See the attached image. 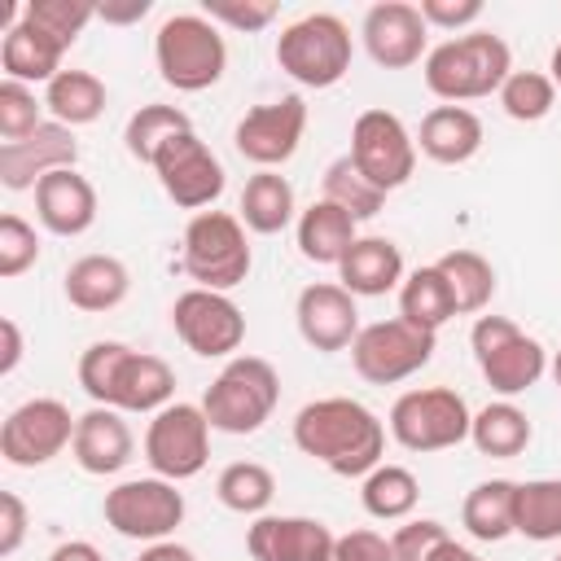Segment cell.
I'll return each mask as SVG.
<instances>
[{"label":"cell","instance_id":"1","mask_svg":"<svg viewBox=\"0 0 561 561\" xmlns=\"http://www.w3.org/2000/svg\"><path fill=\"white\" fill-rule=\"evenodd\" d=\"M294 447L337 478H364L386 456V425L368 403L351 394H329L298 408Z\"/></svg>","mask_w":561,"mask_h":561},{"label":"cell","instance_id":"2","mask_svg":"<svg viewBox=\"0 0 561 561\" xmlns=\"http://www.w3.org/2000/svg\"><path fill=\"white\" fill-rule=\"evenodd\" d=\"M421 75H425V88L443 105L482 101V96L500 92L504 79L513 75V48L495 31H465V35L443 39L438 48H430Z\"/></svg>","mask_w":561,"mask_h":561},{"label":"cell","instance_id":"3","mask_svg":"<svg viewBox=\"0 0 561 561\" xmlns=\"http://www.w3.org/2000/svg\"><path fill=\"white\" fill-rule=\"evenodd\" d=\"M280 403V377L263 355H232L202 394V412L219 434H259Z\"/></svg>","mask_w":561,"mask_h":561},{"label":"cell","instance_id":"4","mask_svg":"<svg viewBox=\"0 0 561 561\" xmlns=\"http://www.w3.org/2000/svg\"><path fill=\"white\" fill-rule=\"evenodd\" d=\"M153 61L167 88L206 92L228 70V44L206 13H171L153 35Z\"/></svg>","mask_w":561,"mask_h":561},{"label":"cell","instance_id":"5","mask_svg":"<svg viewBox=\"0 0 561 561\" xmlns=\"http://www.w3.org/2000/svg\"><path fill=\"white\" fill-rule=\"evenodd\" d=\"M469 346H473L482 381L500 399H517L530 386H539L548 373V359H552L548 346L508 316H478L469 329Z\"/></svg>","mask_w":561,"mask_h":561},{"label":"cell","instance_id":"6","mask_svg":"<svg viewBox=\"0 0 561 561\" xmlns=\"http://www.w3.org/2000/svg\"><path fill=\"white\" fill-rule=\"evenodd\" d=\"M184 272L197 289H237L250 267H254V254H250V237H245V224L228 210H197L188 224H184Z\"/></svg>","mask_w":561,"mask_h":561},{"label":"cell","instance_id":"7","mask_svg":"<svg viewBox=\"0 0 561 561\" xmlns=\"http://www.w3.org/2000/svg\"><path fill=\"white\" fill-rule=\"evenodd\" d=\"M355 57L351 26L337 13H302L276 35V66L302 88H333Z\"/></svg>","mask_w":561,"mask_h":561},{"label":"cell","instance_id":"8","mask_svg":"<svg viewBox=\"0 0 561 561\" xmlns=\"http://www.w3.org/2000/svg\"><path fill=\"white\" fill-rule=\"evenodd\" d=\"M469 425H473V412L465 394L451 386L403 390L390 403V421H386L390 438L408 451H447L469 438Z\"/></svg>","mask_w":561,"mask_h":561},{"label":"cell","instance_id":"9","mask_svg":"<svg viewBox=\"0 0 561 561\" xmlns=\"http://www.w3.org/2000/svg\"><path fill=\"white\" fill-rule=\"evenodd\" d=\"M101 513H105V526L114 535L136 539V543H162L175 535L188 504H184L180 482L149 473V478H127L114 491H105Z\"/></svg>","mask_w":561,"mask_h":561},{"label":"cell","instance_id":"10","mask_svg":"<svg viewBox=\"0 0 561 561\" xmlns=\"http://www.w3.org/2000/svg\"><path fill=\"white\" fill-rule=\"evenodd\" d=\"M434 346H438V333L416 329L403 316H390L359 329V337L351 342V364L368 386H394L421 373L434 359Z\"/></svg>","mask_w":561,"mask_h":561},{"label":"cell","instance_id":"11","mask_svg":"<svg viewBox=\"0 0 561 561\" xmlns=\"http://www.w3.org/2000/svg\"><path fill=\"white\" fill-rule=\"evenodd\" d=\"M145 460L167 482L197 478L210 460V421H206L202 403H180L175 399L162 412H153L149 430H145Z\"/></svg>","mask_w":561,"mask_h":561},{"label":"cell","instance_id":"12","mask_svg":"<svg viewBox=\"0 0 561 561\" xmlns=\"http://www.w3.org/2000/svg\"><path fill=\"white\" fill-rule=\"evenodd\" d=\"M175 337L202 359H232L245 342V311L219 289H184L171 302Z\"/></svg>","mask_w":561,"mask_h":561},{"label":"cell","instance_id":"13","mask_svg":"<svg viewBox=\"0 0 561 561\" xmlns=\"http://www.w3.org/2000/svg\"><path fill=\"white\" fill-rule=\"evenodd\" d=\"M75 425L79 416H70L61 399H26L0 425V456L13 469H39L75 443Z\"/></svg>","mask_w":561,"mask_h":561},{"label":"cell","instance_id":"14","mask_svg":"<svg viewBox=\"0 0 561 561\" xmlns=\"http://www.w3.org/2000/svg\"><path fill=\"white\" fill-rule=\"evenodd\" d=\"M351 162L381 188L394 193L416 171V136L390 110H364L351 123Z\"/></svg>","mask_w":561,"mask_h":561},{"label":"cell","instance_id":"15","mask_svg":"<svg viewBox=\"0 0 561 561\" xmlns=\"http://www.w3.org/2000/svg\"><path fill=\"white\" fill-rule=\"evenodd\" d=\"M153 175L162 184V193L180 206V210H210L228 184L224 162L210 153V145L197 131H180L175 140L162 145V153L153 158Z\"/></svg>","mask_w":561,"mask_h":561},{"label":"cell","instance_id":"16","mask_svg":"<svg viewBox=\"0 0 561 561\" xmlns=\"http://www.w3.org/2000/svg\"><path fill=\"white\" fill-rule=\"evenodd\" d=\"M302 131H307V101L298 92H289L280 101L245 110L241 123L232 127V145L259 171H276V167H285L298 153Z\"/></svg>","mask_w":561,"mask_h":561},{"label":"cell","instance_id":"17","mask_svg":"<svg viewBox=\"0 0 561 561\" xmlns=\"http://www.w3.org/2000/svg\"><path fill=\"white\" fill-rule=\"evenodd\" d=\"M294 320H298V337L324 355L346 351L364 329L359 298L337 280H311L294 302Z\"/></svg>","mask_w":561,"mask_h":561},{"label":"cell","instance_id":"18","mask_svg":"<svg viewBox=\"0 0 561 561\" xmlns=\"http://www.w3.org/2000/svg\"><path fill=\"white\" fill-rule=\"evenodd\" d=\"M79 167V140L70 127L61 123H39V131L22 136V140H4L0 145V184L13 193H35V184L53 171Z\"/></svg>","mask_w":561,"mask_h":561},{"label":"cell","instance_id":"19","mask_svg":"<svg viewBox=\"0 0 561 561\" xmlns=\"http://www.w3.org/2000/svg\"><path fill=\"white\" fill-rule=\"evenodd\" d=\"M359 39L368 48V57L381 66V70H408L425 57V39H430V26L421 18L416 4L408 0H381L364 13L359 22Z\"/></svg>","mask_w":561,"mask_h":561},{"label":"cell","instance_id":"20","mask_svg":"<svg viewBox=\"0 0 561 561\" xmlns=\"http://www.w3.org/2000/svg\"><path fill=\"white\" fill-rule=\"evenodd\" d=\"M333 530L302 513H263L245 526V552L254 561H329Z\"/></svg>","mask_w":561,"mask_h":561},{"label":"cell","instance_id":"21","mask_svg":"<svg viewBox=\"0 0 561 561\" xmlns=\"http://www.w3.org/2000/svg\"><path fill=\"white\" fill-rule=\"evenodd\" d=\"M70 456H75V465H79L83 473H92V478L123 473V469L131 465V456H136L131 425L123 421L118 408H101V403H92L88 412H79Z\"/></svg>","mask_w":561,"mask_h":561},{"label":"cell","instance_id":"22","mask_svg":"<svg viewBox=\"0 0 561 561\" xmlns=\"http://www.w3.org/2000/svg\"><path fill=\"white\" fill-rule=\"evenodd\" d=\"M35 219L53 237H83L96 224V188L79 167L53 171L35 184Z\"/></svg>","mask_w":561,"mask_h":561},{"label":"cell","instance_id":"23","mask_svg":"<svg viewBox=\"0 0 561 561\" xmlns=\"http://www.w3.org/2000/svg\"><path fill=\"white\" fill-rule=\"evenodd\" d=\"M167 403H175V368L162 359V355H149V351H127L118 373H114V386H110V399L105 408H118V412H140V416H153L162 412Z\"/></svg>","mask_w":561,"mask_h":561},{"label":"cell","instance_id":"24","mask_svg":"<svg viewBox=\"0 0 561 561\" xmlns=\"http://www.w3.org/2000/svg\"><path fill=\"white\" fill-rule=\"evenodd\" d=\"M61 294L75 311H88V316H105L114 307H123V298L131 294V272L123 259L114 254H83L66 267L61 276Z\"/></svg>","mask_w":561,"mask_h":561},{"label":"cell","instance_id":"25","mask_svg":"<svg viewBox=\"0 0 561 561\" xmlns=\"http://www.w3.org/2000/svg\"><path fill=\"white\" fill-rule=\"evenodd\" d=\"M482 118L469 105H434L421 118L416 149L438 167H460L482 149Z\"/></svg>","mask_w":561,"mask_h":561},{"label":"cell","instance_id":"26","mask_svg":"<svg viewBox=\"0 0 561 561\" xmlns=\"http://www.w3.org/2000/svg\"><path fill=\"white\" fill-rule=\"evenodd\" d=\"M403 276V250L390 237H355V245L337 263V285H346L355 298H381L399 289Z\"/></svg>","mask_w":561,"mask_h":561},{"label":"cell","instance_id":"27","mask_svg":"<svg viewBox=\"0 0 561 561\" xmlns=\"http://www.w3.org/2000/svg\"><path fill=\"white\" fill-rule=\"evenodd\" d=\"M61 57H66V48H61L53 35H44L35 22H26V18H18V22L4 31V39H0L4 79H18V83H26V88H35V83L48 88V83L66 70Z\"/></svg>","mask_w":561,"mask_h":561},{"label":"cell","instance_id":"28","mask_svg":"<svg viewBox=\"0 0 561 561\" xmlns=\"http://www.w3.org/2000/svg\"><path fill=\"white\" fill-rule=\"evenodd\" d=\"M294 184L280 175V171H254L241 188V202H237V219L245 224V232H259V237H276L294 224Z\"/></svg>","mask_w":561,"mask_h":561},{"label":"cell","instance_id":"29","mask_svg":"<svg viewBox=\"0 0 561 561\" xmlns=\"http://www.w3.org/2000/svg\"><path fill=\"white\" fill-rule=\"evenodd\" d=\"M359 237V224L333 206V202H311L302 215H298V250L307 263H324V267H337L346 259V250L355 245Z\"/></svg>","mask_w":561,"mask_h":561},{"label":"cell","instance_id":"30","mask_svg":"<svg viewBox=\"0 0 561 561\" xmlns=\"http://www.w3.org/2000/svg\"><path fill=\"white\" fill-rule=\"evenodd\" d=\"M105 101H110V92H105L101 75L75 70V66H66V70L44 88V110H48V118L61 123V127H70V131L96 123V118L105 114Z\"/></svg>","mask_w":561,"mask_h":561},{"label":"cell","instance_id":"31","mask_svg":"<svg viewBox=\"0 0 561 561\" xmlns=\"http://www.w3.org/2000/svg\"><path fill=\"white\" fill-rule=\"evenodd\" d=\"M530 438H535V425H530V416H526L513 399H495V403H486V408L473 412L469 443H473L482 456H491V460H513V456H522V451L530 447Z\"/></svg>","mask_w":561,"mask_h":561},{"label":"cell","instance_id":"32","mask_svg":"<svg viewBox=\"0 0 561 561\" xmlns=\"http://www.w3.org/2000/svg\"><path fill=\"white\" fill-rule=\"evenodd\" d=\"M399 316L408 324H416V329H430V333H438L456 316V298H451V285L438 272V263H425V267L403 276V285H399Z\"/></svg>","mask_w":561,"mask_h":561},{"label":"cell","instance_id":"33","mask_svg":"<svg viewBox=\"0 0 561 561\" xmlns=\"http://www.w3.org/2000/svg\"><path fill=\"white\" fill-rule=\"evenodd\" d=\"M513 495L517 482L513 478H486L478 482L465 504H460V526L478 539V543H500L513 535Z\"/></svg>","mask_w":561,"mask_h":561},{"label":"cell","instance_id":"34","mask_svg":"<svg viewBox=\"0 0 561 561\" xmlns=\"http://www.w3.org/2000/svg\"><path fill=\"white\" fill-rule=\"evenodd\" d=\"M513 535L530 543L561 539V478H526L513 495Z\"/></svg>","mask_w":561,"mask_h":561},{"label":"cell","instance_id":"35","mask_svg":"<svg viewBox=\"0 0 561 561\" xmlns=\"http://www.w3.org/2000/svg\"><path fill=\"white\" fill-rule=\"evenodd\" d=\"M416 500H421V482H416L412 469L381 460L373 473H364L359 504H364L368 517H377V522H408Z\"/></svg>","mask_w":561,"mask_h":561},{"label":"cell","instance_id":"36","mask_svg":"<svg viewBox=\"0 0 561 561\" xmlns=\"http://www.w3.org/2000/svg\"><path fill=\"white\" fill-rule=\"evenodd\" d=\"M438 272L451 285L456 316H478V311L491 307V298H495V267H491V259H482L478 250H447L438 259Z\"/></svg>","mask_w":561,"mask_h":561},{"label":"cell","instance_id":"37","mask_svg":"<svg viewBox=\"0 0 561 561\" xmlns=\"http://www.w3.org/2000/svg\"><path fill=\"white\" fill-rule=\"evenodd\" d=\"M215 495L228 513H241V517H263L272 495H276V473L259 460H232L219 469L215 478Z\"/></svg>","mask_w":561,"mask_h":561},{"label":"cell","instance_id":"38","mask_svg":"<svg viewBox=\"0 0 561 561\" xmlns=\"http://www.w3.org/2000/svg\"><path fill=\"white\" fill-rule=\"evenodd\" d=\"M180 131H193V118L180 110V105H140L131 118H127V127H123V145H127V153L136 158V162H145V167H153V158L162 153V145L167 140H175Z\"/></svg>","mask_w":561,"mask_h":561},{"label":"cell","instance_id":"39","mask_svg":"<svg viewBox=\"0 0 561 561\" xmlns=\"http://www.w3.org/2000/svg\"><path fill=\"white\" fill-rule=\"evenodd\" d=\"M324 202H333V206H342L355 224L359 219H373V215H381V206H386V193L351 162V153H342V158H333L329 167H324Z\"/></svg>","mask_w":561,"mask_h":561},{"label":"cell","instance_id":"40","mask_svg":"<svg viewBox=\"0 0 561 561\" xmlns=\"http://www.w3.org/2000/svg\"><path fill=\"white\" fill-rule=\"evenodd\" d=\"M495 96H500V110L513 123H539L557 105V83L543 70H513Z\"/></svg>","mask_w":561,"mask_h":561},{"label":"cell","instance_id":"41","mask_svg":"<svg viewBox=\"0 0 561 561\" xmlns=\"http://www.w3.org/2000/svg\"><path fill=\"white\" fill-rule=\"evenodd\" d=\"M22 18L35 22L44 35H53L66 53L70 44L83 35V26L96 18V4L92 0H26L22 4Z\"/></svg>","mask_w":561,"mask_h":561},{"label":"cell","instance_id":"42","mask_svg":"<svg viewBox=\"0 0 561 561\" xmlns=\"http://www.w3.org/2000/svg\"><path fill=\"white\" fill-rule=\"evenodd\" d=\"M44 118V96H35V88L18 83V79H4L0 83V136L4 140H22L31 131H39Z\"/></svg>","mask_w":561,"mask_h":561},{"label":"cell","instance_id":"43","mask_svg":"<svg viewBox=\"0 0 561 561\" xmlns=\"http://www.w3.org/2000/svg\"><path fill=\"white\" fill-rule=\"evenodd\" d=\"M127 351H131L127 342H118V337H101V342H92V346L79 355V386H83V394H88L92 403L105 408L110 386H114V373H118V364H123Z\"/></svg>","mask_w":561,"mask_h":561},{"label":"cell","instance_id":"44","mask_svg":"<svg viewBox=\"0 0 561 561\" xmlns=\"http://www.w3.org/2000/svg\"><path fill=\"white\" fill-rule=\"evenodd\" d=\"M39 263V232L22 215H0V276L13 280Z\"/></svg>","mask_w":561,"mask_h":561},{"label":"cell","instance_id":"45","mask_svg":"<svg viewBox=\"0 0 561 561\" xmlns=\"http://www.w3.org/2000/svg\"><path fill=\"white\" fill-rule=\"evenodd\" d=\"M202 13H206L215 26H232V31L254 35V31L272 26L280 9H276L272 0H206Z\"/></svg>","mask_w":561,"mask_h":561},{"label":"cell","instance_id":"46","mask_svg":"<svg viewBox=\"0 0 561 561\" xmlns=\"http://www.w3.org/2000/svg\"><path fill=\"white\" fill-rule=\"evenodd\" d=\"M447 539V526L438 517H408L390 535V561H430V552Z\"/></svg>","mask_w":561,"mask_h":561},{"label":"cell","instance_id":"47","mask_svg":"<svg viewBox=\"0 0 561 561\" xmlns=\"http://www.w3.org/2000/svg\"><path fill=\"white\" fill-rule=\"evenodd\" d=\"M416 9L430 31H456V35H465V26L482 18V0H421Z\"/></svg>","mask_w":561,"mask_h":561},{"label":"cell","instance_id":"48","mask_svg":"<svg viewBox=\"0 0 561 561\" xmlns=\"http://www.w3.org/2000/svg\"><path fill=\"white\" fill-rule=\"evenodd\" d=\"M329 561H390V535L368 530V526L346 530V535L333 539Z\"/></svg>","mask_w":561,"mask_h":561},{"label":"cell","instance_id":"49","mask_svg":"<svg viewBox=\"0 0 561 561\" xmlns=\"http://www.w3.org/2000/svg\"><path fill=\"white\" fill-rule=\"evenodd\" d=\"M26 504L18 491H0V557L9 561L26 539Z\"/></svg>","mask_w":561,"mask_h":561},{"label":"cell","instance_id":"50","mask_svg":"<svg viewBox=\"0 0 561 561\" xmlns=\"http://www.w3.org/2000/svg\"><path fill=\"white\" fill-rule=\"evenodd\" d=\"M149 13V0H127V4H96V18L105 26H131Z\"/></svg>","mask_w":561,"mask_h":561},{"label":"cell","instance_id":"51","mask_svg":"<svg viewBox=\"0 0 561 561\" xmlns=\"http://www.w3.org/2000/svg\"><path fill=\"white\" fill-rule=\"evenodd\" d=\"M0 337H4V351H0V373L9 377V373L22 364V329H18V320H13V316H4V320H0Z\"/></svg>","mask_w":561,"mask_h":561},{"label":"cell","instance_id":"52","mask_svg":"<svg viewBox=\"0 0 561 561\" xmlns=\"http://www.w3.org/2000/svg\"><path fill=\"white\" fill-rule=\"evenodd\" d=\"M48 561H105V557H101V548L88 543V539H66V543H57V548L48 552Z\"/></svg>","mask_w":561,"mask_h":561},{"label":"cell","instance_id":"53","mask_svg":"<svg viewBox=\"0 0 561 561\" xmlns=\"http://www.w3.org/2000/svg\"><path fill=\"white\" fill-rule=\"evenodd\" d=\"M136 561H197V557H193V548H184L175 539H162V543H145Z\"/></svg>","mask_w":561,"mask_h":561},{"label":"cell","instance_id":"54","mask_svg":"<svg viewBox=\"0 0 561 561\" xmlns=\"http://www.w3.org/2000/svg\"><path fill=\"white\" fill-rule=\"evenodd\" d=\"M430 561H482V557H478L469 543H460V539H451V535H447V539L430 552Z\"/></svg>","mask_w":561,"mask_h":561},{"label":"cell","instance_id":"55","mask_svg":"<svg viewBox=\"0 0 561 561\" xmlns=\"http://www.w3.org/2000/svg\"><path fill=\"white\" fill-rule=\"evenodd\" d=\"M548 75H552V83L561 88V44L552 48V57H548Z\"/></svg>","mask_w":561,"mask_h":561},{"label":"cell","instance_id":"56","mask_svg":"<svg viewBox=\"0 0 561 561\" xmlns=\"http://www.w3.org/2000/svg\"><path fill=\"white\" fill-rule=\"evenodd\" d=\"M548 373H552V381H557V390H561V346L552 351V359H548Z\"/></svg>","mask_w":561,"mask_h":561},{"label":"cell","instance_id":"57","mask_svg":"<svg viewBox=\"0 0 561 561\" xmlns=\"http://www.w3.org/2000/svg\"><path fill=\"white\" fill-rule=\"evenodd\" d=\"M557 561H561V552H557Z\"/></svg>","mask_w":561,"mask_h":561}]
</instances>
